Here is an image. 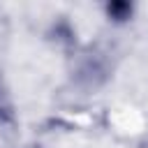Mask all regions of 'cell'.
<instances>
[{
    "label": "cell",
    "mask_w": 148,
    "mask_h": 148,
    "mask_svg": "<svg viewBox=\"0 0 148 148\" xmlns=\"http://www.w3.org/2000/svg\"><path fill=\"white\" fill-rule=\"evenodd\" d=\"M67 72H69V81L79 90L95 92L111 81L113 60H111V53L102 44H88V46L76 49L69 56Z\"/></svg>",
    "instance_id": "obj_1"
},
{
    "label": "cell",
    "mask_w": 148,
    "mask_h": 148,
    "mask_svg": "<svg viewBox=\"0 0 148 148\" xmlns=\"http://www.w3.org/2000/svg\"><path fill=\"white\" fill-rule=\"evenodd\" d=\"M46 39L56 46H60L62 51H67L69 56L79 49V32L76 25L67 18V16H56L51 21V25L46 28Z\"/></svg>",
    "instance_id": "obj_2"
},
{
    "label": "cell",
    "mask_w": 148,
    "mask_h": 148,
    "mask_svg": "<svg viewBox=\"0 0 148 148\" xmlns=\"http://www.w3.org/2000/svg\"><path fill=\"white\" fill-rule=\"evenodd\" d=\"M134 2L130 0H109L104 5V16L113 23V25H125L134 18Z\"/></svg>",
    "instance_id": "obj_3"
},
{
    "label": "cell",
    "mask_w": 148,
    "mask_h": 148,
    "mask_svg": "<svg viewBox=\"0 0 148 148\" xmlns=\"http://www.w3.org/2000/svg\"><path fill=\"white\" fill-rule=\"evenodd\" d=\"M16 123V111L9 95H0V127H12Z\"/></svg>",
    "instance_id": "obj_4"
},
{
    "label": "cell",
    "mask_w": 148,
    "mask_h": 148,
    "mask_svg": "<svg viewBox=\"0 0 148 148\" xmlns=\"http://www.w3.org/2000/svg\"><path fill=\"white\" fill-rule=\"evenodd\" d=\"M0 95H9V90H7V83H5V79H2V72H0Z\"/></svg>",
    "instance_id": "obj_5"
}]
</instances>
